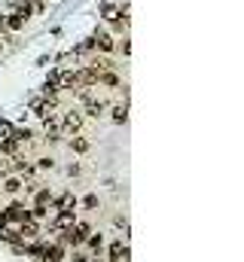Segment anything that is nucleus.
Returning <instances> with one entry per match:
<instances>
[{
    "label": "nucleus",
    "mask_w": 244,
    "mask_h": 262,
    "mask_svg": "<svg viewBox=\"0 0 244 262\" xmlns=\"http://www.w3.org/2000/svg\"><path fill=\"white\" fill-rule=\"evenodd\" d=\"M15 15H22V18L28 21V18L34 15V3H28V0H25V3H15Z\"/></svg>",
    "instance_id": "nucleus-18"
},
{
    "label": "nucleus",
    "mask_w": 244,
    "mask_h": 262,
    "mask_svg": "<svg viewBox=\"0 0 244 262\" xmlns=\"http://www.w3.org/2000/svg\"><path fill=\"white\" fill-rule=\"evenodd\" d=\"M67 146H70V152H79V156L92 149V143H89V137H79V134H73V137L67 140Z\"/></svg>",
    "instance_id": "nucleus-13"
},
{
    "label": "nucleus",
    "mask_w": 244,
    "mask_h": 262,
    "mask_svg": "<svg viewBox=\"0 0 244 262\" xmlns=\"http://www.w3.org/2000/svg\"><path fill=\"white\" fill-rule=\"evenodd\" d=\"M89 46H95V49H101V52H113V49H116V43H113V37H110L107 31H98V34L89 40Z\"/></svg>",
    "instance_id": "nucleus-7"
},
{
    "label": "nucleus",
    "mask_w": 244,
    "mask_h": 262,
    "mask_svg": "<svg viewBox=\"0 0 244 262\" xmlns=\"http://www.w3.org/2000/svg\"><path fill=\"white\" fill-rule=\"evenodd\" d=\"M12 137H15L18 143H28V140H31V131H28V128H15V131H12Z\"/></svg>",
    "instance_id": "nucleus-20"
},
{
    "label": "nucleus",
    "mask_w": 244,
    "mask_h": 262,
    "mask_svg": "<svg viewBox=\"0 0 244 262\" xmlns=\"http://www.w3.org/2000/svg\"><path fill=\"white\" fill-rule=\"evenodd\" d=\"M73 262H89V256H83V253H76V256H73Z\"/></svg>",
    "instance_id": "nucleus-23"
},
{
    "label": "nucleus",
    "mask_w": 244,
    "mask_h": 262,
    "mask_svg": "<svg viewBox=\"0 0 244 262\" xmlns=\"http://www.w3.org/2000/svg\"><path fill=\"white\" fill-rule=\"evenodd\" d=\"M113 122H116V125H125V122H128V104L113 107Z\"/></svg>",
    "instance_id": "nucleus-17"
},
{
    "label": "nucleus",
    "mask_w": 244,
    "mask_h": 262,
    "mask_svg": "<svg viewBox=\"0 0 244 262\" xmlns=\"http://www.w3.org/2000/svg\"><path fill=\"white\" fill-rule=\"evenodd\" d=\"M0 189H3V192H9V195H15V192H22V189H25V183H22V177H6Z\"/></svg>",
    "instance_id": "nucleus-14"
},
{
    "label": "nucleus",
    "mask_w": 244,
    "mask_h": 262,
    "mask_svg": "<svg viewBox=\"0 0 244 262\" xmlns=\"http://www.w3.org/2000/svg\"><path fill=\"white\" fill-rule=\"evenodd\" d=\"M76 195L73 192H64V195H58V198H52V204H49V210H76Z\"/></svg>",
    "instance_id": "nucleus-9"
},
{
    "label": "nucleus",
    "mask_w": 244,
    "mask_h": 262,
    "mask_svg": "<svg viewBox=\"0 0 244 262\" xmlns=\"http://www.w3.org/2000/svg\"><path fill=\"white\" fill-rule=\"evenodd\" d=\"M70 223H76V210H55L49 229H52V232H61V229H67Z\"/></svg>",
    "instance_id": "nucleus-6"
},
{
    "label": "nucleus",
    "mask_w": 244,
    "mask_h": 262,
    "mask_svg": "<svg viewBox=\"0 0 244 262\" xmlns=\"http://www.w3.org/2000/svg\"><path fill=\"white\" fill-rule=\"evenodd\" d=\"M34 204H37V207H49V204H52V192H49V189H40L37 198H34Z\"/></svg>",
    "instance_id": "nucleus-19"
},
{
    "label": "nucleus",
    "mask_w": 244,
    "mask_h": 262,
    "mask_svg": "<svg viewBox=\"0 0 244 262\" xmlns=\"http://www.w3.org/2000/svg\"><path fill=\"white\" fill-rule=\"evenodd\" d=\"M107 262H128V244L116 238V241H110V247H107Z\"/></svg>",
    "instance_id": "nucleus-4"
},
{
    "label": "nucleus",
    "mask_w": 244,
    "mask_h": 262,
    "mask_svg": "<svg viewBox=\"0 0 244 262\" xmlns=\"http://www.w3.org/2000/svg\"><path fill=\"white\" fill-rule=\"evenodd\" d=\"M86 244H89V247H92L95 253H101V250H104V235H101V232H89Z\"/></svg>",
    "instance_id": "nucleus-16"
},
{
    "label": "nucleus",
    "mask_w": 244,
    "mask_h": 262,
    "mask_svg": "<svg viewBox=\"0 0 244 262\" xmlns=\"http://www.w3.org/2000/svg\"><path fill=\"white\" fill-rule=\"evenodd\" d=\"M37 162H40V168H49V171H52V165H55L52 159H37Z\"/></svg>",
    "instance_id": "nucleus-22"
},
{
    "label": "nucleus",
    "mask_w": 244,
    "mask_h": 262,
    "mask_svg": "<svg viewBox=\"0 0 244 262\" xmlns=\"http://www.w3.org/2000/svg\"><path fill=\"white\" fill-rule=\"evenodd\" d=\"M98 204H101V201H98V195H86V198H83V207H89V210H95Z\"/></svg>",
    "instance_id": "nucleus-21"
},
{
    "label": "nucleus",
    "mask_w": 244,
    "mask_h": 262,
    "mask_svg": "<svg viewBox=\"0 0 244 262\" xmlns=\"http://www.w3.org/2000/svg\"><path fill=\"white\" fill-rule=\"evenodd\" d=\"M79 98H83V104H86V116H95V119H98V116H104V110H107V104H104V101H98L92 92H83Z\"/></svg>",
    "instance_id": "nucleus-3"
},
{
    "label": "nucleus",
    "mask_w": 244,
    "mask_h": 262,
    "mask_svg": "<svg viewBox=\"0 0 244 262\" xmlns=\"http://www.w3.org/2000/svg\"><path fill=\"white\" fill-rule=\"evenodd\" d=\"M15 229H18V238H22V244H25V241H34V238L40 235V226H37V220H25V223H18Z\"/></svg>",
    "instance_id": "nucleus-8"
},
{
    "label": "nucleus",
    "mask_w": 244,
    "mask_h": 262,
    "mask_svg": "<svg viewBox=\"0 0 244 262\" xmlns=\"http://www.w3.org/2000/svg\"><path fill=\"white\" fill-rule=\"evenodd\" d=\"M0 241H6V244H22V238H18V229L15 226H9V223H0Z\"/></svg>",
    "instance_id": "nucleus-12"
},
{
    "label": "nucleus",
    "mask_w": 244,
    "mask_h": 262,
    "mask_svg": "<svg viewBox=\"0 0 244 262\" xmlns=\"http://www.w3.org/2000/svg\"><path fill=\"white\" fill-rule=\"evenodd\" d=\"M89 232H92V226H89V223H83V220H76V223H70V226H67V229H61V244H73V247H76V244H83V241H86V238H89Z\"/></svg>",
    "instance_id": "nucleus-1"
},
{
    "label": "nucleus",
    "mask_w": 244,
    "mask_h": 262,
    "mask_svg": "<svg viewBox=\"0 0 244 262\" xmlns=\"http://www.w3.org/2000/svg\"><path fill=\"white\" fill-rule=\"evenodd\" d=\"M43 131H46V140H49V143H58L61 140V125H58V116H55V113L43 116Z\"/></svg>",
    "instance_id": "nucleus-5"
},
{
    "label": "nucleus",
    "mask_w": 244,
    "mask_h": 262,
    "mask_svg": "<svg viewBox=\"0 0 244 262\" xmlns=\"http://www.w3.org/2000/svg\"><path fill=\"white\" fill-rule=\"evenodd\" d=\"M119 15H122L119 3H113V0H101V18H104V21H113V18H119Z\"/></svg>",
    "instance_id": "nucleus-11"
},
{
    "label": "nucleus",
    "mask_w": 244,
    "mask_h": 262,
    "mask_svg": "<svg viewBox=\"0 0 244 262\" xmlns=\"http://www.w3.org/2000/svg\"><path fill=\"white\" fill-rule=\"evenodd\" d=\"M3 28H6V31H22V28H25V18L15 15V12H12V15H3Z\"/></svg>",
    "instance_id": "nucleus-15"
},
{
    "label": "nucleus",
    "mask_w": 244,
    "mask_h": 262,
    "mask_svg": "<svg viewBox=\"0 0 244 262\" xmlns=\"http://www.w3.org/2000/svg\"><path fill=\"white\" fill-rule=\"evenodd\" d=\"M64 259V244L61 241H55V244H46L43 247V256H40V262H61Z\"/></svg>",
    "instance_id": "nucleus-10"
},
{
    "label": "nucleus",
    "mask_w": 244,
    "mask_h": 262,
    "mask_svg": "<svg viewBox=\"0 0 244 262\" xmlns=\"http://www.w3.org/2000/svg\"><path fill=\"white\" fill-rule=\"evenodd\" d=\"M0 46H3V43H0Z\"/></svg>",
    "instance_id": "nucleus-24"
},
{
    "label": "nucleus",
    "mask_w": 244,
    "mask_h": 262,
    "mask_svg": "<svg viewBox=\"0 0 244 262\" xmlns=\"http://www.w3.org/2000/svg\"><path fill=\"white\" fill-rule=\"evenodd\" d=\"M58 125H61V131H67V134H79V128H83V113H79V110H67V113H61Z\"/></svg>",
    "instance_id": "nucleus-2"
}]
</instances>
